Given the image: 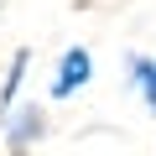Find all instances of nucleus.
Here are the masks:
<instances>
[{
	"label": "nucleus",
	"mask_w": 156,
	"mask_h": 156,
	"mask_svg": "<svg viewBox=\"0 0 156 156\" xmlns=\"http://www.w3.org/2000/svg\"><path fill=\"white\" fill-rule=\"evenodd\" d=\"M26 73H31V47H16L5 57V73H0V115L16 99H26Z\"/></svg>",
	"instance_id": "obj_4"
},
{
	"label": "nucleus",
	"mask_w": 156,
	"mask_h": 156,
	"mask_svg": "<svg viewBox=\"0 0 156 156\" xmlns=\"http://www.w3.org/2000/svg\"><path fill=\"white\" fill-rule=\"evenodd\" d=\"M5 156H31V151H5Z\"/></svg>",
	"instance_id": "obj_5"
},
{
	"label": "nucleus",
	"mask_w": 156,
	"mask_h": 156,
	"mask_svg": "<svg viewBox=\"0 0 156 156\" xmlns=\"http://www.w3.org/2000/svg\"><path fill=\"white\" fill-rule=\"evenodd\" d=\"M125 83L135 89L140 109L156 120V57L151 52H125Z\"/></svg>",
	"instance_id": "obj_3"
},
{
	"label": "nucleus",
	"mask_w": 156,
	"mask_h": 156,
	"mask_svg": "<svg viewBox=\"0 0 156 156\" xmlns=\"http://www.w3.org/2000/svg\"><path fill=\"white\" fill-rule=\"evenodd\" d=\"M94 83V52L89 47H62L57 52V62H52V83H47V99L52 104H68V99H78Z\"/></svg>",
	"instance_id": "obj_1"
},
{
	"label": "nucleus",
	"mask_w": 156,
	"mask_h": 156,
	"mask_svg": "<svg viewBox=\"0 0 156 156\" xmlns=\"http://www.w3.org/2000/svg\"><path fill=\"white\" fill-rule=\"evenodd\" d=\"M0 140H5V151H31L37 140H47V104L42 99H16L0 115Z\"/></svg>",
	"instance_id": "obj_2"
}]
</instances>
